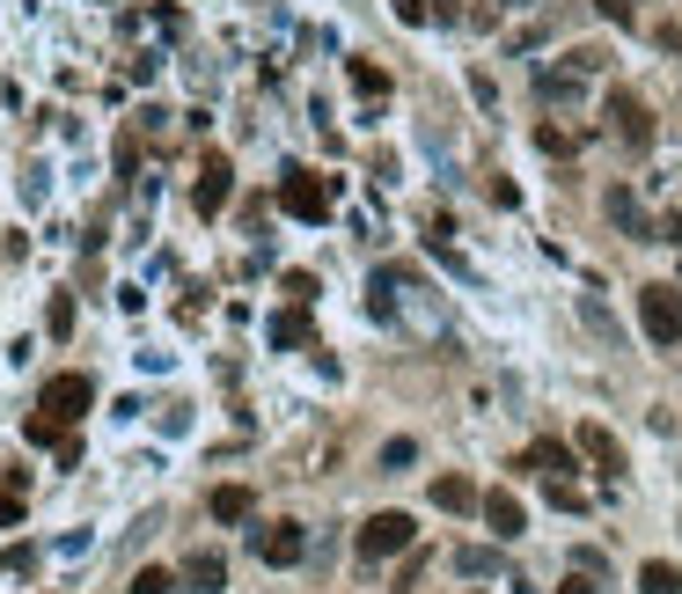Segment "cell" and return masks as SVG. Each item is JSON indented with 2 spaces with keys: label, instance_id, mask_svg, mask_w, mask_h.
Instances as JSON below:
<instances>
[{
  "label": "cell",
  "instance_id": "19",
  "mask_svg": "<svg viewBox=\"0 0 682 594\" xmlns=\"http://www.w3.org/2000/svg\"><path fill=\"white\" fill-rule=\"evenodd\" d=\"M455 572H470V580H492V572H499V550H455Z\"/></svg>",
  "mask_w": 682,
  "mask_h": 594
},
{
  "label": "cell",
  "instance_id": "17",
  "mask_svg": "<svg viewBox=\"0 0 682 594\" xmlns=\"http://www.w3.org/2000/svg\"><path fill=\"white\" fill-rule=\"evenodd\" d=\"M638 594H682V572L668 558H654V566H638Z\"/></svg>",
  "mask_w": 682,
  "mask_h": 594
},
{
  "label": "cell",
  "instance_id": "9",
  "mask_svg": "<svg viewBox=\"0 0 682 594\" xmlns=\"http://www.w3.org/2000/svg\"><path fill=\"white\" fill-rule=\"evenodd\" d=\"M580 455L594 463V470H624V447H616V433H610V426H594V419L580 426Z\"/></svg>",
  "mask_w": 682,
  "mask_h": 594
},
{
  "label": "cell",
  "instance_id": "13",
  "mask_svg": "<svg viewBox=\"0 0 682 594\" xmlns=\"http://www.w3.org/2000/svg\"><path fill=\"white\" fill-rule=\"evenodd\" d=\"M580 67H573V74H558V67H543V74H536V96L543 103H580Z\"/></svg>",
  "mask_w": 682,
  "mask_h": 594
},
{
  "label": "cell",
  "instance_id": "26",
  "mask_svg": "<svg viewBox=\"0 0 682 594\" xmlns=\"http://www.w3.org/2000/svg\"><path fill=\"white\" fill-rule=\"evenodd\" d=\"M396 15H404V23H434V8H426V0H396Z\"/></svg>",
  "mask_w": 682,
  "mask_h": 594
},
{
  "label": "cell",
  "instance_id": "23",
  "mask_svg": "<svg viewBox=\"0 0 682 594\" xmlns=\"http://www.w3.org/2000/svg\"><path fill=\"white\" fill-rule=\"evenodd\" d=\"M580 316H587V323H594V330H602V338H616V323H610V308H602V301H594V294H580Z\"/></svg>",
  "mask_w": 682,
  "mask_h": 594
},
{
  "label": "cell",
  "instance_id": "16",
  "mask_svg": "<svg viewBox=\"0 0 682 594\" xmlns=\"http://www.w3.org/2000/svg\"><path fill=\"white\" fill-rule=\"evenodd\" d=\"M529 470H543V477H573V447H565V441H536V447H529Z\"/></svg>",
  "mask_w": 682,
  "mask_h": 594
},
{
  "label": "cell",
  "instance_id": "27",
  "mask_svg": "<svg viewBox=\"0 0 682 594\" xmlns=\"http://www.w3.org/2000/svg\"><path fill=\"white\" fill-rule=\"evenodd\" d=\"M602 15H610V23H632V15H638V0H602Z\"/></svg>",
  "mask_w": 682,
  "mask_h": 594
},
{
  "label": "cell",
  "instance_id": "1",
  "mask_svg": "<svg viewBox=\"0 0 682 594\" xmlns=\"http://www.w3.org/2000/svg\"><path fill=\"white\" fill-rule=\"evenodd\" d=\"M638 330L654 346H682V287H638Z\"/></svg>",
  "mask_w": 682,
  "mask_h": 594
},
{
  "label": "cell",
  "instance_id": "5",
  "mask_svg": "<svg viewBox=\"0 0 682 594\" xmlns=\"http://www.w3.org/2000/svg\"><path fill=\"white\" fill-rule=\"evenodd\" d=\"M602 118H610V140H624V148H646V140H654V110H646L638 96H624V89L610 96Z\"/></svg>",
  "mask_w": 682,
  "mask_h": 594
},
{
  "label": "cell",
  "instance_id": "18",
  "mask_svg": "<svg viewBox=\"0 0 682 594\" xmlns=\"http://www.w3.org/2000/svg\"><path fill=\"white\" fill-rule=\"evenodd\" d=\"M602 206H610V221L624 228V235H646V213H638V198H632V191H610Z\"/></svg>",
  "mask_w": 682,
  "mask_h": 594
},
{
  "label": "cell",
  "instance_id": "8",
  "mask_svg": "<svg viewBox=\"0 0 682 594\" xmlns=\"http://www.w3.org/2000/svg\"><path fill=\"white\" fill-rule=\"evenodd\" d=\"M485 521H492V536H499V544H513V536L529 528V506H521L513 492H485Z\"/></svg>",
  "mask_w": 682,
  "mask_h": 594
},
{
  "label": "cell",
  "instance_id": "14",
  "mask_svg": "<svg viewBox=\"0 0 682 594\" xmlns=\"http://www.w3.org/2000/svg\"><path fill=\"white\" fill-rule=\"evenodd\" d=\"M265 338H271L279 352H287V346H309V316H301V308H279V316L265 323Z\"/></svg>",
  "mask_w": 682,
  "mask_h": 594
},
{
  "label": "cell",
  "instance_id": "24",
  "mask_svg": "<svg viewBox=\"0 0 682 594\" xmlns=\"http://www.w3.org/2000/svg\"><path fill=\"white\" fill-rule=\"evenodd\" d=\"M412 455H418V441H390V447H382V470H404Z\"/></svg>",
  "mask_w": 682,
  "mask_h": 594
},
{
  "label": "cell",
  "instance_id": "10",
  "mask_svg": "<svg viewBox=\"0 0 682 594\" xmlns=\"http://www.w3.org/2000/svg\"><path fill=\"white\" fill-rule=\"evenodd\" d=\"M184 587H192V594H220V587H228V566H220V550H192V566H184Z\"/></svg>",
  "mask_w": 682,
  "mask_h": 594
},
{
  "label": "cell",
  "instance_id": "25",
  "mask_svg": "<svg viewBox=\"0 0 682 594\" xmlns=\"http://www.w3.org/2000/svg\"><path fill=\"white\" fill-rule=\"evenodd\" d=\"M594 580H602V572H573V580H565V587H551V594H594Z\"/></svg>",
  "mask_w": 682,
  "mask_h": 594
},
{
  "label": "cell",
  "instance_id": "20",
  "mask_svg": "<svg viewBox=\"0 0 682 594\" xmlns=\"http://www.w3.org/2000/svg\"><path fill=\"white\" fill-rule=\"evenodd\" d=\"M45 330H51V338H73V301H67V294L45 308Z\"/></svg>",
  "mask_w": 682,
  "mask_h": 594
},
{
  "label": "cell",
  "instance_id": "4",
  "mask_svg": "<svg viewBox=\"0 0 682 594\" xmlns=\"http://www.w3.org/2000/svg\"><path fill=\"white\" fill-rule=\"evenodd\" d=\"M37 411L59 419V426H73L81 411H96V382H89V374H51L45 396H37Z\"/></svg>",
  "mask_w": 682,
  "mask_h": 594
},
{
  "label": "cell",
  "instance_id": "3",
  "mask_svg": "<svg viewBox=\"0 0 682 594\" xmlns=\"http://www.w3.org/2000/svg\"><path fill=\"white\" fill-rule=\"evenodd\" d=\"M279 213H293V221H331V184H323L316 170H287L279 176Z\"/></svg>",
  "mask_w": 682,
  "mask_h": 594
},
{
  "label": "cell",
  "instance_id": "2",
  "mask_svg": "<svg viewBox=\"0 0 682 594\" xmlns=\"http://www.w3.org/2000/svg\"><path fill=\"white\" fill-rule=\"evenodd\" d=\"M412 536H418L412 514H374V521H360V544L352 550H360V566H390L396 550H412Z\"/></svg>",
  "mask_w": 682,
  "mask_h": 594
},
{
  "label": "cell",
  "instance_id": "15",
  "mask_svg": "<svg viewBox=\"0 0 682 594\" xmlns=\"http://www.w3.org/2000/svg\"><path fill=\"white\" fill-rule=\"evenodd\" d=\"M345 81H352V89H360L367 103H382V96H390V74H382L374 59H352V67H345Z\"/></svg>",
  "mask_w": 682,
  "mask_h": 594
},
{
  "label": "cell",
  "instance_id": "22",
  "mask_svg": "<svg viewBox=\"0 0 682 594\" xmlns=\"http://www.w3.org/2000/svg\"><path fill=\"white\" fill-rule=\"evenodd\" d=\"M23 521V485H0V528H15Z\"/></svg>",
  "mask_w": 682,
  "mask_h": 594
},
{
  "label": "cell",
  "instance_id": "28",
  "mask_svg": "<svg viewBox=\"0 0 682 594\" xmlns=\"http://www.w3.org/2000/svg\"><path fill=\"white\" fill-rule=\"evenodd\" d=\"M507 8H529V0H507Z\"/></svg>",
  "mask_w": 682,
  "mask_h": 594
},
{
  "label": "cell",
  "instance_id": "6",
  "mask_svg": "<svg viewBox=\"0 0 682 594\" xmlns=\"http://www.w3.org/2000/svg\"><path fill=\"white\" fill-rule=\"evenodd\" d=\"M228 198H235V170H228V154H206V162H198V191H192V206L206 213V221H213Z\"/></svg>",
  "mask_w": 682,
  "mask_h": 594
},
{
  "label": "cell",
  "instance_id": "7",
  "mask_svg": "<svg viewBox=\"0 0 682 594\" xmlns=\"http://www.w3.org/2000/svg\"><path fill=\"white\" fill-rule=\"evenodd\" d=\"M257 558H265V566H301V558H309L301 521H271V528H257Z\"/></svg>",
  "mask_w": 682,
  "mask_h": 594
},
{
  "label": "cell",
  "instance_id": "11",
  "mask_svg": "<svg viewBox=\"0 0 682 594\" xmlns=\"http://www.w3.org/2000/svg\"><path fill=\"white\" fill-rule=\"evenodd\" d=\"M434 506L440 514H470V506H485V499H477V485H470V477H434Z\"/></svg>",
  "mask_w": 682,
  "mask_h": 594
},
{
  "label": "cell",
  "instance_id": "21",
  "mask_svg": "<svg viewBox=\"0 0 682 594\" xmlns=\"http://www.w3.org/2000/svg\"><path fill=\"white\" fill-rule=\"evenodd\" d=\"M170 587H176V580L162 566H140V572H132V594H170Z\"/></svg>",
  "mask_w": 682,
  "mask_h": 594
},
{
  "label": "cell",
  "instance_id": "12",
  "mask_svg": "<svg viewBox=\"0 0 682 594\" xmlns=\"http://www.w3.org/2000/svg\"><path fill=\"white\" fill-rule=\"evenodd\" d=\"M250 506H257V499H250V485H213V499H206V514L228 521V528H235V521H250Z\"/></svg>",
  "mask_w": 682,
  "mask_h": 594
}]
</instances>
